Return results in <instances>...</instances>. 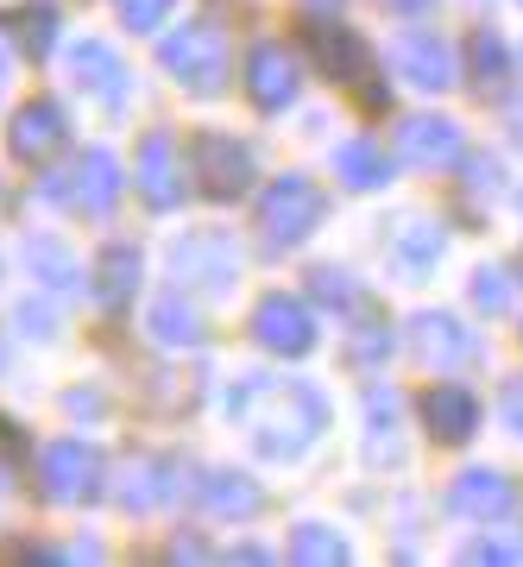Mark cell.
Returning <instances> with one entry per match:
<instances>
[{"mask_svg":"<svg viewBox=\"0 0 523 567\" xmlns=\"http://www.w3.org/2000/svg\"><path fill=\"white\" fill-rule=\"evenodd\" d=\"M429 423L442 429L448 442H466V435H473V423H480V404H473V391L435 385V391H429Z\"/></svg>","mask_w":523,"mask_h":567,"instance_id":"obj_1","label":"cell"},{"mask_svg":"<svg viewBox=\"0 0 523 567\" xmlns=\"http://www.w3.org/2000/svg\"><path fill=\"white\" fill-rule=\"evenodd\" d=\"M454 505H461L466 517H485V524H499V517H511V486H504L499 473H466L461 492H454Z\"/></svg>","mask_w":523,"mask_h":567,"instance_id":"obj_2","label":"cell"},{"mask_svg":"<svg viewBox=\"0 0 523 567\" xmlns=\"http://www.w3.org/2000/svg\"><path fill=\"white\" fill-rule=\"evenodd\" d=\"M265 221H271V234H278V240H297L302 227L316 221V189L284 183L278 196H271V208H265Z\"/></svg>","mask_w":523,"mask_h":567,"instance_id":"obj_3","label":"cell"},{"mask_svg":"<svg viewBox=\"0 0 523 567\" xmlns=\"http://www.w3.org/2000/svg\"><path fill=\"white\" fill-rule=\"evenodd\" d=\"M398 63L410 70L417 89H442V82H448V51L429 39V32H410V39L398 44Z\"/></svg>","mask_w":523,"mask_h":567,"instance_id":"obj_4","label":"cell"},{"mask_svg":"<svg viewBox=\"0 0 523 567\" xmlns=\"http://www.w3.org/2000/svg\"><path fill=\"white\" fill-rule=\"evenodd\" d=\"M265 341L271 347H309V322H302V309H290V303H265Z\"/></svg>","mask_w":523,"mask_h":567,"instance_id":"obj_5","label":"cell"},{"mask_svg":"<svg viewBox=\"0 0 523 567\" xmlns=\"http://www.w3.org/2000/svg\"><path fill=\"white\" fill-rule=\"evenodd\" d=\"M403 140H410V152H417V158H454V145H461L448 121H417Z\"/></svg>","mask_w":523,"mask_h":567,"instance_id":"obj_6","label":"cell"},{"mask_svg":"<svg viewBox=\"0 0 523 567\" xmlns=\"http://www.w3.org/2000/svg\"><path fill=\"white\" fill-rule=\"evenodd\" d=\"M423 328H429V334H423L429 360H448V365H454V360H466V353H473V341H466V334L448 322V316H435V322H423Z\"/></svg>","mask_w":523,"mask_h":567,"instance_id":"obj_7","label":"cell"},{"mask_svg":"<svg viewBox=\"0 0 523 567\" xmlns=\"http://www.w3.org/2000/svg\"><path fill=\"white\" fill-rule=\"evenodd\" d=\"M473 303H480L485 316H504V309H511V284H504V271H480V278H473Z\"/></svg>","mask_w":523,"mask_h":567,"instance_id":"obj_8","label":"cell"},{"mask_svg":"<svg viewBox=\"0 0 523 567\" xmlns=\"http://www.w3.org/2000/svg\"><path fill=\"white\" fill-rule=\"evenodd\" d=\"M347 171H353V177H347V183H360V189H366V183H379L384 177V171H379V158H372V152H366V145H347Z\"/></svg>","mask_w":523,"mask_h":567,"instance_id":"obj_9","label":"cell"},{"mask_svg":"<svg viewBox=\"0 0 523 567\" xmlns=\"http://www.w3.org/2000/svg\"><path fill=\"white\" fill-rule=\"evenodd\" d=\"M473 58H480L485 82H499V70H504V44L499 39H480V51H473Z\"/></svg>","mask_w":523,"mask_h":567,"instance_id":"obj_10","label":"cell"},{"mask_svg":"<svg viewBox=\"0 0 523 567\" xmlns=\"http://www.w3.org/2000/svg\"><path fill=\"white\" fill-rule=\"evenodd\" d=\"M504 416H511V435H523V385L504 391Z\"/></svg>","mask_w":523,"mask_h":567,"instance_id":"obj_11","label":"cell"}]
</instances>
